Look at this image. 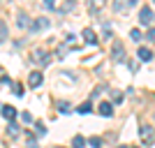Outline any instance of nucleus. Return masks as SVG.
Instances as JSON below:
<instances>
[{"mask_svg": "<svg viewBox=\"0 0 155 148\" xmlns=\"http://www.w3.org/2000/svg\"><path fill=\"white\" fill-rule=\"evenodd\" d=\"M137 2L139 0H114V12L116 14H123V12H127V9H132V7H137Z\"/></svg>", "mask_w": 155, "mask_h": 148, "instance_id": "f257e3e1", "label": "nucleus"}, {"mask_svg": "<svg viewBox=\"0 0 155 148\" xmlns=\"http://www.w3.org/2000/svg\"><path fill=\"white\" fill-rule=\"evenodd\" d=\"M139 134H141V141L146 143V146H150V143L155 141V130L150 127V125H141V130H139Z\"/></svg>", "mask_w": 155, "mask_h": 148, "instance_id": "f03ea898", "label": "nucleus"}, {"mask_svg": "<svg viewBox=\"0 0 155 148\" xmlns=\"http://www.w3.org/2000/svg\"><path fill=\"white\" fill-rule=\"evenodd\" d=\"M30 60L32 63H37V65H49V53L44 51V49H35V51H32V56H30Z\"/></svg>", "mask_w": 155, "mask_h": 148, "instance_id": "7ed1b4c3", "label": "nucleus"}, {"mask_svg": "<svg viewBox=\"0 0 155 148\" xmlns=\"http://www.w3.org/2000/svg\"><path fill=\"white\" fill-rule=\"evenodd\" d=\"M153 9H150V7H141V9H139V23H141V26H150V23H153Z\"/></svg>", "mask_w": 155, "mask_h": 148, "instance_id": "20e7f679", "label": "nucleus"}, {"mask_svg": "<svg viewBox=\"0 0 155 148\" xmlns=\"http://www.w3.org/2000/svg\"><path fill=\"white\" fill-rule=\"evenodd\" d=\"M44 28H49V19L39 16V19H35L30 26H28V30H30V32H39V30H44Z\"/></svg>", "mask_w": 155, "mask_h": 148, "instance_id": "39448f33", "label": "nucleus"}, {"mask_svg": "<svg viewBox=\"0 0 155 148\" xmlns=\"http://www.w3.org/2000/svg\"><path fill=\"white\" fill-rule=\"evenodd\" d=\"M97 113L104 116V118H109V116H114V107H111L109 102H102L100 107H97Z\"/></svg>", "mask_w": 155, "mask_h": 148, "instance_id": "423d86ee", "label": "nucleus"}, {"mask_svg": "<svg viewBox=\"0 0 155 148\" xmlns=\"http://www.w3.org/2000/svg\"><path fill=\"white\" fill-rule=\"evenodd\" d=\"M137 56H139V60H141V63H148V60L153 58V51H150V49H146V46H141V49L137 51Z\"/></svg>", "mask_w": 155, "mask_h": 148, "instance_id": "0eeeda50", "label": "nucleus"}, {"mask_svg": "<svg viewBox=\"0 0 155 148\" xmlns=\"http://www.w3.org/2000/svg\"><path fill=\"white\" fill-rule=\"evenodd\" d=\"M42 79H44V77H42V72H32V74H30V79H28L30 88H37V86L42 84Z\"/></svg>", "mask_w": 155, "mask_h": 148, "instance_id": "6e6552de", "label": "nucleus"}, {"mask_svg": "<svg viewBox=\"0 0 155 148\" xmlns=\"http://www.w3.org/2000/svg\"><path fill=\"white\" fill-rule=\"evenodd\" d=\"M84 39L88 42V44H93V46L97 44V35H95V32L91 30V28H86V30H84Z\"/></svg>", "mask_w": 155, "mask_h": 148, "instance_id": "1a4fd4ad", "label": "nucleus"}, {"mask_svg": "<svg viewBox=\"0 0 155 148\" xmlns=\"http://www.w3.org/2000/svg\"><path fill=\"white\" fill-rule=\"evenodd\" d=\"M2 116H5L7 120H12V118L16 116V109H14V107H9V104H5V107H2Z\"/></svg>", "mask_w": 155, "mask_h": 148, "instance_id": "9d476101", "label": "nucleus"}, {"mask_svg": "<svg viewBox=\"0 0 155 148\" xmlns=\"http://www.w3.org/2000/svg\"><path fill=\"white\" fill-rule=\"evenodd\" d=\"M16 26L19 28H28V16L23 12H19V16H16Z\"/></svg>", "mask_w": 155, "mask_h": 148, "instance_id": "9b49d317", "label": "nucleus"}, {"mask_svg": "<svg viewBox=\"0 0 155 148\" xmlns=\"http://www.w3.org/2000/svg\"><path fill=\"white\" fill-rule=\"evenodd\" d=\"M72 146H74V148H84V146H86V139H84L81 134H77L74 139H72Z\"/></svg>", "mask_w": 155, "mask_h": 148, "instance_id": "f8f14e48", "label": "nucleus"}, {"mask_svg": "<svg viewBox=\"0 0 155 148\" xmlns=\"http://www.w3.org/2000/svg\"><path fill=\"white\" fill-rule=\"evenodd\" d=\"M7 39V23L5 21H0V44Z\"/></svg>", "mask_w": 155, "mask_h": 148, "instance_id": "ddd939ff", "label": "nucleus"}, {"mask_svg": "<svg viewBox=\"0 0 155 148\" xmlns=\"http://www.w3.org/2000/svg\"><path fill=\"white\" fill-rule=\"evenodd\" d=\"M123 53H125V49H123L120 44L114 46V58H123Z\"/></svg>", "mask_w": 155, "mask_h": 148, "instance_id": "4468645a", "label": "nucleus"}, {"mask_svg": "<svg viewBox=\"0 0 155 148\" xmlns=\"http://www.w3.org/2000/svg\"><path fill=\"white\" fill-rule=\"evenodd\" d=\"M88 143H91L93 148H100V146H102V139H100V136H91V139H88Z\"/></svg>", "mask_w": 155, "mask_h": 148, "instance_id": "2eb2a0df", "label": "nucleus"}, {"mask_svg": "<svg viewBox=\"0 0 155 148\" xmlns=\"http://www.w3.org/2000/svg\"><path fill=\"white\" fill-rule=\"evenodd\" d=\"M77 111H79V113H91V102H84Z\"/></svg>", "mask_w": 155, "mask_h": 148, "instance_id": "dca6fc26", "label": "nucleus"}, {"mask_svg": "<svg viewBox=\"0 0 155 148\" xmlns=\"http://www.w3.org/2000/svg\"><path fill=\"white\" fill-rule=\"evenodd\" d=\"M104 2H107V0H93V2H91V9H100V7H104Z\"/></svg>", "mask_w": 155, "mask_h": 148, "instance_id": "f3484780", "label": "nucleus"}, {"mask_svg": "<svg viewBox=\"0 0 155 148\" xmlns=\"http://www.w3.org/2000/svg\"><path fill=\"white\" fill-rule=\"evenodd\" d=\"M130 37L134 39V42H139V39H141L143 35H141V32H139V30H132V32H130Z\"/></svg>", "mask_w": 155, "mask_h": 148, "instance_id": "a211bd4d", "label": "nucleus"}, {"mask_svg": "<svg viewBox=\"0 0 155 148\" xmlns=\"http://www.w3.org/2000/svg\"><path fill=\"white\" fill-rule=\"evenodd\" d=\"M28 148H37V141H35L32 134H28Z\"/></svg>", "mask_w": 155, "mask_h": 148, "instance_id": "6ab92c4d", "label": "nucleus"}, {"mask_svg": "<svg viewBox=\"0 0 155 148\" xmlns=\"http://www.w3.org/2000/svg\"><path fill=\"white\" fill-rule=\"evenodd\" d=\"M146 39H150V42H155V28H150L148 35H146Z\"/></svg>", "mask_w": 155, "mask_h": 148, "instance_id": "aec40b11", "label": "nucleus"}, {"mask_svg": "<svg viewBox=\"0 0 155 148\" xmlns=\"http://www.w3.org/2000/svg\"><path fill=\"white\" fill-rule=\"evenodd\" d=\"M42 2H44L49 9H53V7H56V0H42Z\"/></svg>", "mask_w": 155, "mask_h": 148, "instance_id": "412c9836", "label": "nucleus"}, {"mask_svg": "<svg viewBox=\"0 0 155 148\" xmlns=\"http://www.w3.org/2000/svg\"><path fill=\"white\" fill-rule=\"evenodd\" d=\"M58 109H60V111H63V113H65V111L70 109V104H67V102H60V104H58Z\"/></svg>", "mask_w": 155, "mask_h": 148, "instance_id": "4be33fe9", "label": "nucleus"}, {"mask_svg": "<svg viewBox=\"0 0 155 148\" xmlns=\"http://www.w3.org/2000/svg\"><path fill=\"white\" fill-rule=\"evenodd\" d=\"M114 102H123V93H114Z\"/></svg>", "mask_w": 155, "mask_h": 148, "instance_id": "5701e85b", "label": "nucleus"}, {"mask_svg": "<svg viewBox=\"0 0 155 148\" xmlns=\"http://www.w3.org/2000/svg\"><path fill=\"white\" fill-rule=\"evenodd\" d=\"M21 118H23V123H32V116H30V113H28V111H26V113H23V116H21Z\"/></svg>", "mask_w": 155, "mask_h": 148, "instance_id": "b1692460", "label": "nucleus"}, {"mask_svg": "<svg viewBox=\"0 0 155 148\" xmlns=\"http://www.w3.org/2000/svg\"><path fill=\"white\" fill-rule=\"evenodd\" d=\"M16 132H19V127H16V125H9V134L16 136Z\"/></svg>", "mask_w": 155, "mask_h": 148, "instance_id": "393cba45", "label": "nucleus"}, {"mask_svg": "<svg viewBox=\"0 0 155 148\" xmlns=\"http://www.w3.org/2000/svg\"><path fill=\"white\" fill-rule=\"evenodd\" d=\"M118 148H127V146H118Z\"/></svg>", "mask_w": 155, "mask_h": 148, "instance_id": "a878e982", "label": "nucleus"}, {"mask_svg": "<svg viewBox=\"0 0 155 148\" xmlns=\"http://www.w3.org/2000/svg\"><path fill=\"white\" fill-rule=\"evenodd\" d=\"M2 2H5V0H0V5H2Z\"/></svg>", "mask_w": 155, "mask_h": 148, "instance_id": "bb28decb", "label": "nucleus"}, {"mask_svg": "<svg viewBox=\"0 0 155 148\" xmlns=\"http://www.w3.org/2000/svg\"><path fill=\"white\" fill-rule=\"evenodd\" d=\"M153 2H155V0H153Z\"/></svg>", "mask_w": 155, "mask_h": 148, "instance_id": "cd10ccee", "label": "nucleus"}]
</instances>
